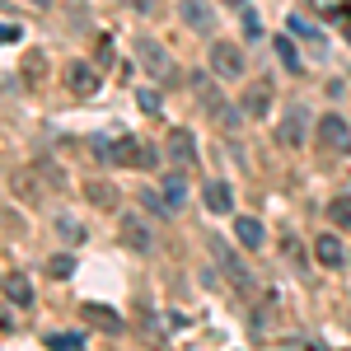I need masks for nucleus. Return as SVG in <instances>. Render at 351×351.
<instances>
[{
  "mask_svg": "<svg viewBox=\"0 0 351 351\" xmlns=\"http://www.w3.org/2000/svg\"><path fill=\"white\" fill-rule=\"evenodd\" d=\"M234 239H239L243 248H267V230H263L253 216H239L234 220Z\"/></svg>",
  "mask_w": 351,
  "mask_h": 351,
  "instance_id": "nucleus-13",
  "label": "nucleus"
},
{
  "mask_svg": "<svg viewBox=\"0 0 351 351\" xmlns=\"http://www.w3.org/2000/svg\"><path fill=\"white\" fill-rule=\"evenodd\" d=\"M202 202H206V211H216V216H230L234 211V192H230V183H206L202 188Z\"/></svg>",
  "mask_w": 351,
  "mask_h": 351,
  "instance_id": "nucleus-10",
  "label": "nucleus"
},
{
  "mask_svg": "<svg viewBox=\"0 0 351 351\" xmlns=\"http://www.w3.org/2000/svg\"><path fill=\"white\" fill-rule=\"evenodd\" d=\"M19 33H24L19 24H0V43H19Z\"/></svg>",
  "mask_w": 351,
  "mask_h": 351,
  "instance_id": "nucleus-26",
  "label": "nucleus"
},
{
  "mask_svg": "<svg viewBox=\"0 0 351 351\" xmlns=\"http://www.w3.org/2000/svg\"><path fill=\"white\" fill-rule=\"evenodd\" d=\"M160 192H164V202H169V211H183V206H188V183H183V173H178V169H173V173H164Z\"/></svg>",
  "mask_w": 351,
  "mask_h": 351,
  "instance_id": "nucleus-14",
  "label": "nucleus"
},
{
  "mask_svg": "<svg viewBox=\"0 0 351 351\" xmlns=\"http://www.w3.org/2000/svg\"><path fill=\"white\" fill-rule=\"evenodd\" d=\"M47 271H52V276H71V271H75V258H71V253H56L52 263H47Z\"/></svg>",
  "mask_w": 351,
  "mask_h": 351,
  "instance_id": "nucleus-23",
  "label": "nucleus"
},
{
  "mask_svg": "<svg viewBox=\"0 0 351 351\" xmlns=\"http://www.w3.org/2000/svg\"><path fill=\"white\" fill-rule=\"evenodd\" d=\"M24 80H28V84L47 80V56H43V52H28V56H24Z\"/></svg>",
  "mask_w": 351,
  "mask_h": 351,
  "instance_id": "nucleus-20",
  "label": "nucleus"
},
{
  "mask_svg": "<svg viewBox=\"0 0 351 351\" xmlns=\"http://www.w3.org/2000/svg\"><path fill=\"white\" fill-rule=\"evenodd\" d=\"M243 52L234 47V43H211V75L216 80H239L243 75Z\"/></svg>",
  "mask_w": 351,
  "mask_h": 351,
  "instance_id": "nucleus-3",
  "label": "nucleus"
},
{
  "mask_svg": "<svg viewBox=\"0 0 351 351\" xmlns=\"http://www.w3.org/2000/svg\"><path fill=\"white\" fill-rule=\"evenodd\" d=\"M136 52H141V66H145L150 75H160V80H169V75H173V61H169V52H164L160 43L141 38V43H136Z\"/></svg>",
  "mask_w": 351,
  "mask_h": 351,
  "instance_id": "nucleus-7",
  "label": "nucleus"
},
{
  "mask_svg": "<svg viewBox=\"0 0 351 351\" xmlns=\"http://www.w3.org/2000/svg\"><path fill=\"white\" fill-rule=\"evenodd\" d=\"M71 89H75V94H94V89H99V71L84 66V61H75V66H71Z\"/></svg>",
  "mask_w": 351,
  "mask_h": 351,
  "instance_id": "nucleus-17",
  "label": "nucleus"
},
{
  "mask_svg": "<svg viewBox=\"0 0 351 351\" xmlns=\"http://www.w3.org/2000/svg\"><path fill=\"white\" fill-rule=\"evenodd\" d=\"M291 33H295V38H300V43H304V47H309L314 56H324V52H328V38H324V33H319L314 24H309L304 14H291Z\"/></svg>",
  "mask_w": 351,
  "mask_h": 351,
  "instance_id": "nucleus-11",
  "label": "nucleus"
},
{
  "mask_svg": "<svg viewBox=\"0 0 351 351\" xmlns=\"http://www.w3.org/2000/svg\"><path fill=\"white\" fill-rule=\"evenodd\" d=\"M136 99H141V108H145V112H160V89H141Z\"/></svg>",
  "mask_w": 351,
  "mask_h": 351,
  "instance_id": "nucleus-25",
  "label": "nucleus"
},
{
  "mask_svg": "<svg viewBox=\"0 0 351 351\" xmlns=\"http://www.w3.org/2000/svg\"><path fill=\"white\" fill-rule=\"evenodd\" d=\"M337 19H342V28H347V38H351V5H342V14H337Z\"/></svg>",
  "mask_w": 351,
  "mask_h": 351,
  "instance_id": "nucleus-28",
  "label": "nucleus"
},
{
  "mask_svg": "<svg viewBox=\"0 0 351 351\" xmlns=\"http://www.w3.org/2000/svg\"><path fill=\"white\" fill-rule=\"evenodd\" d=\"M169 160L178 164V169H188V164L197 160V141H192V132H169Z\"/></svg>",
  "mask_w": 351,
  "mask_h": 351,
  "instance_id": "nucleus-12",
  "label": "nucleus"
},
{
  "mask_svg": "<svg viewBox=\"0 0 351 351\" xmlns=\"http://www.w3.org/2000/svg\"><path fill=\"white\" fill-rule=\"evenodd\" d=\"M178 14H183V24H188L192 33H211V28H216L211 0H178Z\"/></svg>",
  "mask_w": 351,
  "mask_h": 351,
  "instance_id": "nucleus-6",
  "label": "nucleus"
},
{
  "mask_svg": "<svg viewBox=\"0 0 351 351\" xmlns=\"http://www.w3.org/2000/svg\"><path fill=\"white\" fill-rule=\"evenodd\" d=\"M211 248H216V263L225 267V276L234 281V291H239V295H248V291H253V276H248V267L234 258V248H230V243H211Z\"/></svg>",
  "mask_w": 351,
  "mask_h": 351,
  "instance_id": "nucleus-5",
  "label": "nucleus"
},
{
  "mask_svg": "<svg viewBox=\"0 0 351 351\" xmlns=\"http://www.w3.org/2000/svg\"><path fill=\"white\" fill-rule=\"evenodd\" d=\"M304 132H309V112L300 108H286V117H281V127H276V141L286 145V150H295V145H304Z\"/></svg>",
  "mask_w": 351,
  "mask_h": 351,
  "instance_id": "nucleus-4",
  "label": "nucleus"
},
{
  "mask_svg": "<svg viewBox=\"0 0 351 351\" xmlns=\"http://www.w3.org/2000/svg\"><path fill=\"white\" fill-rule=\"evenodd\" d=\"M117 239L127 243L132 253H150V248H155V230L145 225V216H136V211H122V216H117Z\"/></svg>",
  "mask_w": 351,
  "mask_h": 351,
  "instance_id": "nucleus-2",
  "label": "nucleus"
},
{
  "mask_svg": "<svg viewBox=\"0 0 351 351\" xmlns=\"http://www.w3.org/2000/svg\"><path fill=\"white\" fill-rule=\"evenodd\" d=\"M112 164H127V169H155V164H160V150L145 145L141 136H122V141L112 145Z\"/></svg>",
  "mask_w": 351,
  "mask_h": 351,
  "instance_id": "nucleus-1",
  "label": "nucleus"
},
{
  "mask_svg": "<svg viewBox=\"0 0 351 351\" xmlns=\"http://www.w3.org/2000/svg\"><path fill=\"white\" fill-rule=\"evenodd\" d=\"M47 347H52V351H80V337H71V332H56V337H47Z\"/></svg>",
  "mask_w": 351,
  "mask_h": 351,
  "instance_id": "nucleus-24",
  "label": "nucleus"
},
{
  "mask_svg": "<svg viewBox=\"0 0 351 351\" xmlns=\"http://www.w3.org/2000/svg\"><path fill=\"white\" fill-rule=\"evenodd\" d=\"M304 351H324V347H319V342H304Z\"/></svg>",
  "mask_w": 351,
  "mask_h": 351,
  "instance_id": "nucleus-30",
  "label": "nucleus"
},
{
  "mask_svg": "<svg viewBox=\"0 0 351 351\" xmlns=\"http://www.w3.org/2000/svg\"><path fill=\"white\" fill-rule=\"evenodd\" d=\"M314 258H319L328 271H342V267H347V248H342L337 234H319V239H314Z\"/></svg>",
  "mask_w": 351,
  "mask_h": 351,
  "instance_id": "nucleus-9",
  "label": "nucleus"
},
{
  "mask_svg": "<svg viewBox=\"0 0 351 351\" xmlns=\"http://www.w3.org/2000/svg\"><path fill=\"white\" fill-rule=\"evenodd\" d=\"M243 33H248V38H258V33H263V24H258L253 14H243Z\"/></svg>",
  "mask_w": 351,
  "mask_h": 351,
  "instance_id": "nucleus-27",
  "label": "nucleus"
},
{
  "mask_svg": "<svg viewBox=\"0 0 351 351\" xmlns=\"http://www.w3.org/2000/svg\"><path fill=\"white\" fill-rule=\"evenodd\" d=\"M0 281H5V276H0Z\"/></svg>",
  "mask_w": 351,
  "mask_h": 351,
  "instance_id": "nucleus-33",
  "label": "nucleus"
},
{
  "mask_svg": "<svg viewBox=\"0 0 351 351\" xmlns=\"http://www.w3.org/2000/svg\"><path fill=\"white\" fill-rule=\"evenodd\" d=\"M122 5H132V10H150V0H122Z\"/></svg>",
  "mask_w": 351,
  "mask_h": 351,
  "instance_id": "nucleus-29",
  "label": "nucleus"
},
{
  "mask_svg": "<svg viewBox=\"0 0 351 351\" xmlns=\"http://www.w3.org/2000/svg\"><path fill=\"white\" fill-rule=\"evenodd\" d=\"M328 216H332V225H342V230H351V202H347V197H337V202L328 206Z\"/></svg>",
  "mask_w": 351,
  "mask_h": 351,
  "instance_id": "nucleus-22",
  "label": "nucleus"
},
{
  "mask_svg": "<svg viewBox=\"0 0 351 351\" xmlns=\"http://www.w3.org/2000/svg\"><path fill=\"white\" fill-rule=\"evenodd\" d=\"M319 141H324L328 150H342V155H347V150H351V132H347V122H342L337 112L319 117Z\"/></svg>",
  "mask_w": 351,
  "mask_h": 351,
  "instance_id": "nucleus-8",
  "label": "nucleus"
},
{
  "mask_svg": "<svg viewBox=\"0 0 351 351\" xmlns=\"http://www.w3.org/2000/svg\"><path fill=\"white\" fill-rule=\"evenodd\" d=\"M84 197H89L99 211H117V188L104 183V178H89V183H84Z\"/></svg>",
  "mask_w": 351,
  "mask_h": 351,
  "instance_id": "nucleus-15",
  "label": "nucleus"
},
{
  "mask_svg": "<svg viewBox=\"0 0 351 351\" xmlns=\"http://www.w3.org/2000/svg\"><path fill=\"white\" fill-rule=\"evenodd\" d=\"M267 104H271V84L267 80L253 84V89L243 94V117H263V112H267Z\"/></svg>",
  "mask_w": 351,
  "mask_h": 351,
  "instance_id": "nucleus-16",
  "label": "nucleus"
},
{
  "mask_svg": "<svg viewBox=\"0 0 351 351\" xmlns=\"http://www.w3.org/2000/svg\"><path fill=\"white\" fill-rule=\"evenodd\" d=\"M84 314H89V319H99L108 332H117V328H122V319H117L112 309H104V304H84Z\"/></svg>",
  "mask_w": 351,
  "mask_h": 351,
  "instance_id": "nucleus-21",
  "label": "nucleus"
},
{
  "mask_svg": "<svg viewBox=\"0 0 351 351\" xmlns=\"http://www.w3.org/2000/svg\"><path fill=\"white\" fill-rule=\"evenodd\" d=\"M271 47H276V56H281V66H286V71H304V61H300V52H295V43H291V38H271Z\"/></svg>",
  "mask_w": 351,
  "mask_h": 351,
  "instance_id": "nucleus-19",
  "label": "nucleus"
},
{
  "mask_svg": "<svg viewBox=\"0 0 351 351\" xmlns=\"http://www.w3.org/2000/svg\"><path fill=\"white\" fill-rule=\"evenodd\" d=\"M230 5H243V0H230Z\"/></svg>",
  "mask_w": 351,
  "mask_h": 351,
  "instance_id": "nucleus-32",
  "label": "nucleus"
},
{
  "mask_svg": "<svg viewBox=\"0 0 351 351\" xmlns=\"http://www.w3.org/2000/svg\"><path fill=\"white\" fill-rule=\"evenodd\" d=\"M0 286H5V295L14 300V304H28V300H33V281H28V276H19V271H10Z\"/></svg>",
  "mask_w": 351,
  "mask_h": 351,
  "instance_id": "nucleus-18",
  "label": "nucleus"
},
{
  "mask_svg": "<svg viewBox=\"0 0 351 351\" xmlns=\"http://www.w3.org/2000/svg\"><path fill=\"white\" fill-rule=\"evenodd\" d=\"M33 5H47V0H33Z\"/></svg>",
  "mask_w": 351,
  "mask_h": 351,
  "instance_id": "nucleus-31",
  "label": "nucleus"
}]
</instances>
